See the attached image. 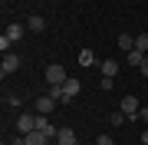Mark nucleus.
I'll return each instance as SVG.
<instances>
[{
	"label": "nucleus",
	"instance_id": "obj_1",
	"mask_svg": "<svg viewBox=\"0 0 148 145\" xmlns=\"http://www.w3.org/2000/svg\"><path fill=\"white\" fill-rule=\"evenodd\" d=\"M66 79H69V76H66V69L59 63H49L46 66V82H49V86H63Z\"/></svg>",
	"mask_w": 148,
	"mask_h": 145
},
{
	"label": "nucleus",
	"instance_id": "obj_2",
	"mask_svg": "<svg viewBox=\"0 0 148 145\" xmlns=\"http://www.w3.org/2000/svg\"><path fill=\"white\" fill-rule=\"evenodd\" d=\"M33 129H36V115H33V112H20V115H16V132H20V135H30Z\"/></svg>",
	"mask_w": 148,
	"mask_h": 145
},
{
	"label": "nucleus",
	"instance_id": "obj_3",
	"mask_svg": "<svg viewBox=\"0 0 148 145\" xmlns=\"http://www.w3.org/2000/svg\"><path fill=\"white\" fill-rule=\"evenodd\" d=\"M33 109H36L40 115H49V112H53V109H56V99H53V96H49V92H46V96L33 99Z\"/></svg>",
	"mask_w": 148,
	"mask_h": 145
},
{
	"label": "nucleus",
	"instance_id": "obj_4",
	"mask_svg": "<svg viewBox=\"0 0 148 145\" xmlns=\"http://www.w3.org/2000/svg\"><path fill=\"white\" fill-rule=\"evenodd\" d=\"M79 92H82V82L76 79V76H69V79L63 82V96H66V102H73L76 96H79Z\"/></svg>",
	"mask_w": 148,
	"mask_h": 145
},
{
	"label": "nucleus",
	"instance_id": "obj_5",
	"mask_svg": "<svg viewBox=\"0 0 148 145\" xmlns=\"http://www.w3.org/2000/svg\"><path fill=\"white\" fill-rule=\"evenodd\" d=\"M16 69H20V56H16V53H3L0 73H3V76H10V73H16Z\"/></svg>",
	"mask_w": 148,
	"mask_h": 145
},
{
	"label": "nucleus",
	"instance_id": "obj_6",
	"mask_svg": "<svg viewBox=\"0 0 148 145\" xmlns=\"http://www.w3.org/2000/svg\"><path fill=\"white\" fill-rule=\"evenodd\" d=\"M36 129H40L43 135H49V139H56V132H59L56 125L49 122V115H40V112H36Z\"/></svg>",
	"mask_w": 148,
	"mask_h": 145
},
{
	"label": "nucleus",
	"instance_id": "obj_7",
	"mask_svg": "<svg viewBox=\"0 0 148 145\" xmlns=\"http://www.w3.org/2000/svg\"><path fill=\"white\" fill-rule=\"evenodd\" d=\"M119 109H122V112H125L128 119H138V99H135V96H125Z\"/></svg>",
	"mask_w": 148,
	"mask_h": 145
},
{
	"label": "nucleus",
	"instance_id": "obj_8",
	"mask_svg": "<svg viewBox=\"0 0 148 145\" xmlns=\"http://www.w3.org/2000/svg\"><path fill=\"white\" fill-rule=\"evenodd\" d=\"M23 33H27V27H23V23H10V27H7V40H10V43H20Z\"/></svg>",
	"mask_w": 148,
	"mask_h": 145
},
{
	"label": "nucleus",
	"instance_id": "obj_9",
	"mask_svg": "<svg viewBox=\"0 0 148 145\" xmlns=\"http://www.w3.org/2000/svg\"><path fill=\"white\" fill-rule=\"evenodd\" d=\"M56 145H76V132L73 129H59L56 132Z\"/></svg>",
	"mask_w": 148,
	"mask_h": 145
},
{
	"label": "nucleus",
	"instance_id": "obj_10",
	"mask_svg": "<svg viewBox=\"0 0 148 145\" xmlns=\"http://www.w3.org/2000/svg\"><path fill=\"white\" fill-rule=\"evenodd\" d=\"M99 73L102 76H115L119 73V63H115V59H102V63H99Z\"/></svg>",
	"mask_w": 148,
	"mask_h": 145
},
{
	"label": "nucleus",
	"instance_id": "obj_11",
	"mask_svg": "<svg viewBox=\"0 0 148 145\" xmlns=\"http://www.w3.org/2000/svg\"><path fill=\"white\" fill-rule=\"evenodd\" d=\"M95 63H99V59H95L92 49H82V53H79V66H82V69H89V66H95Z\"/></svg>",
	"mask_w": 148,
	"mask_h": 145
},
{
	"label": "nucleus",
	"instance_id": "obj_12",
	"mask_svg": "<svg viewBox=\"0 0 148 145\" xmlns=\"http://www.w3.org/2000/svg\"><path fill=\"white\" fill-rule=\"evenodd\" d=\"M27 30L30 33H43V30H46V20H43V16H30V20H27Z\"/></svg>",
	"mask_w": 148,
	"mask_h": 145
},
{
	"label": "nucleus",
	"instance_id": "obj_13",
	"mask_svg": "<svg viewBox=\"0 0 148 145\" xmlns=\"http://www.w3.org/2000/svg\"><path fill=\"white\" fill-rule=\"evenodd\" d=\"M119 49H125V53H132V49H135V36H128V33H122V36H119Z\"/></svg>",
	"mask_w": 148,
	"mask_h": 145
},
{
	"label": "nucleus",
	"instance_id": "obj_14",
	"mask_svg": "<svg viewBox=\"0 0 148 145\" xmlns=\"http://www.w3.org/2000/svg\"><path fill=\"white\" fill-rule=\"evenodd\" d=\"M145 56H148V53H142V49H132V53H128V66H135V69H138V66L145 63Z\"/></svg>",
	"mask_w": 148,
	"mask_h": 145
},
{
	"label": "nucleus",
	"instance_id": "obj_15",
	"mask_svg": "<svg viewBox=\"0 0 148 145\" xmlns=\"http://www.w3.org/2000/svg\"><path fill=\"white\" fill-rule=\"evenodd\" d=\"M125 119H128V115L119 109V112H112V119H109V122H112V125H125Z\"/></svg>",
	"mask_w": 148,
	"mask_h": 145
},
{
	"label": "nucleus",
	"instance_id": "obj_16",
	"mask_svg": "<svg viewBox=\"0 0 148 145\" xmlns=\"http://www.w3.org/2000/svg\"><path fill=\"white\" fill-rule=\"evenodd\" d=\"M49 96H53L56 102H66V96H63V86H49Z\"/></svg>",
	"mask_w": 148,
	"mask_h": 145
},
{
	"label": "nucleus",
	"instance_id": "obj_17",
	"mask_svg": "<svg viewBox=\"0 0 148 145\" xmlns=\"http://www.w3.org/2000/svg\"><path fill=\"white\" fill-rule=\"evenodd\" d=\"M135 49H142V53H148V33H142V36L135 40Z\"/></svg>",
	"mask_w": 148,
	"mask_h": 145
},
{
	"label": "nucleus",
	"instance_id": "obj_18",
	"mask_svg": "<svg viewBox=\"0 0 148 145\" xmlns=\"http://www.w3.org/2000/svg\"><path fill=\"white\" fill-rule=\"evenodd\" d=\"M112 82H115V76H102V82H99V86H102V89H112Z\"/></svg>",
	"mask_w": 148,
	"mask_h": 145
},
{
	"label": "nucleus",
	"instance_id": "obj_19",
	"mask_svg": "<svg viewBox=\"0 0 148 145\" xmlns=\"http://www.w3.org/2000/svg\"><path fill=\"white\" fill-rule=\"evenodd\" d=\"M95 145H112V135H99V139H95Z\"/></svg>",
	"mask_w": 148,
	"mask_h": 145
},
{
	"label": "nucleus",
	"instance_id": "obj_20",
	"mask_svg": "<svg viewBox=\"0 0 148 145\" xmlns=\"http://www.w3.org/2000/svg\"><path fill=\"white\" fill-rule=\"evenodd\" d=\"M138 73H142V76H148V56H145V63L138 66Z\"/></svg>",
	"mask_w": 148,
	"mask_h": 145
},
{
	"label": "nucleus",
	"instance_id": "obj_21",
	"mask_svg": "<svg viewBox=\"0 0 148 145\" xmlns=\"http://www.w3.org/2000/svg\"><path fill=\"white\" fill-rule=\"evenodd\" d=\"M138 119H142V122H148V109H138Z\"/></svg>",
	"mask_w": 148,
	"mask_h": 145
},
{
	"label": "nucleus",
	"instance_id": "obj_22",
	"mask_svg": "<svg viewBox=\"0 0 148 145\" xmlns=\"http://www.w3.org/2000/svg\"><path fill=\"white\" fill-rule=\"evenodd\" d=\"M142 145H148V129H145V132H142Z\"/></svg>",
	"mask_w": 148,
	"mask_h": 145
},
{
	"label": "nucleus",
	"instance_id": "obj_23",
	"mask_svg": "<svg viewBox=\"0 0 148 145\" xmlns=\"http://www.w3.org/2000/svg\"><path fill=\"white\" fill-rule=\"evenodd\" d=\"M76 145H82V142H76Z\"/></svg>",
	"mask_w": 148,
	"mask_h": 145
}]
</instances>
